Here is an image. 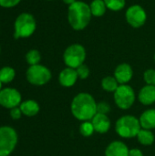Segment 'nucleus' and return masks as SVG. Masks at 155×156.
I'll list each match as a JSON object with an SVG mask.
<instances>
[{
  "instance_id": "nucleus-1",
  "label": "nucleus",
  "mask_w": 155,
  "mask_h": 156,
  "mask_svg": "<svg viewBox=\"0 0 155 156\" xmlns=\"http://www.w3.org/2000/svg\"><path fill=\"white\" fill-rule=\"evenodd\" d=\"M70 111L72 115L80 122L91 121L97 113V103L90 94L80 92L73 98Z\"/></svg>"
},
{
  "instance_id": "nucleus-2",
  "label": "nucleus",
  "mask_w": 155,
  "mask_h": 156,
  "mask_svg": "<svg viewBox=\"0 0 155 156\" xmlns=\"http://www.w3.org/2000/svg\"><path fill=\"white\" fill-rule=\"evenodd\" d=\"M90 5L82 1H76L68 9V21L70 27L77 31L83 30L90 24L91 19Z\"/></svg>"
},
{
  "instance_id": "nucleus-3",
  "label": "nucleus",
  "mask_w": 155,
  "mask_h": 156,
  "mask_svg": "<svg viewBox=\"0 0 155 156\" xmlns=\"http://www.w3.org/2000/svg\"><path fill=\"white\" fill-rule=\"evenodd\" d=\"M141 129L139 119L132 115H124L115 123V131L122 138L130 139L136 137Z\"/></svg>"
},
{
  "instance_id": "nucleus-4",
  "label": "nucleus",
  "mask_w": 155,
  "mask_h": 156,
  "mask_svg": "<svg viewBox=\"0 0 155 156\" xmlns=\"http://www.w3.org/2000/svg\"><path fill=\"white\" fill-rule=\"evenodd\" d=\"M37 23L35 17L29 13L20 14L15 21V38H25L30 37L36 30Z\"/></svg>"
},
{
  "instance_id": "nucleus-5",
  "label": "nucleus",
  "mask_w": 155,
  "mask_h": 156,
  "mask_svg": "<svg viewBox=\"0 0 155 156\" xmlns=\"http://www.w3.org/2000/svg\"><path fill=\"white\" fill-rule=\"evenodd\" d=\"M86 59V50L80 44H72L69 46L63 54V60L67 67L77 69L84 64Z\"/></svg>"
},
{
  "instance_id": "nucleus-6",
  "label": "nucleus",
  "mask_w": 155,
  "mask_h": 156,
  "mask_svg": "<svg viewBox=\"0 0 155 156\" xmlns=\"http://www.w3.org/2000/svg\"><path fill=\"white\" fill-rule=\"evenodd\" d=\"M17 133L10 126L0 127V156H8L16 148Z\"/></svg>"
},
{
  "instance_id": "nucleus-7",
  "label": "nucleus",
  "mask_w": 155,
  "mask_h": 156,
  "mask_svg": "<svg viewBox=\"0 0 155 156\" xmlns=\"http://www.w3.org/2000/svg\"><path fill=\"white\" fill-rule=\"evenodd\" d=\"M114 102L122 110L130 109L135 101L133 89L128 84H121L113 92Z\"/></svg>"
},
{
  "instance_id": "nucleus-8",
  "label": "nucleus",
  "mask_w": 155,
  "mask_h": 156,
  "mask_svg": "<svg viewBox=\"0 0 155 156\" xmlns=\"http://www.w3.org/2000/svg\"><path fill=\"white\" fill-rule=\"evenodd\" d=\"M27 81L36 86H42L47 84L51 79L50 70L40 64L30 66L26 73Z\"/></svg>"
},
{
  "instance_id": "nucleus-9",
  "label": "nucleus",
  "mask_w": 155,
  "mask_h": 156,
  "mask_svg": "<svg viewBox=\"0 0 155 156\" xmlns=\"http://www.w3.org/2000/svg\"><path fill=\"white\" fill-rule=\"evenodd\" d=\"M125 17L130 26L134 28H139L145 24L147 14L144 8L140 5H132L126 10Z\"/></svg>"
},
{
  "instance_id": "nucleus-10",
  "label": "nucleus",
  "mask_w": 155,
  "mask_h": 156,
  "mask_svg": "<svg viewBox=\"0 0 155 156\" xmlns=\"http://www.w3.org/2000/svg\"><path fill=\"white\" fill-rule=\"evenodd\" d=\"M20 92L13 88H5L0 90V105L6 109H13L21 104Z\"/></svg>"
},
{
  "instance_id": "nucleus-11",
  "label": "nucleus",
  "mask_w": 155,
  "mask_h": 156,
  "mask_svg": "<svg viewBox=\"0 0 155 156\" xmlns=\"http://www.w3.org/2000/svg\"><path fill=\"white\" fill-rule=\"evenodd\" d=\"M133 76V70L131 65L127 63H122L118 65L114 70V77L119 84H127Z\"/></svg>"
},
{
  "instance_id": "nucleus-12",
  "label": "nucleus",
  "mask_w": 155,
  "mask_h": 156,
  "mask_svg": "<svg viewBox=\"0 0 155 156\" xmlns=\"http://www.w3.org/2000/svg\"><path fill=\"white\" fill-rule=\"evenodd\" d=\"M91 122L93 124L95 132L98 133H106L111 128V121L107 114L97 112L95 116L91 119Z\"/></svg>"
},
{
  "instance_id": "nucleus-13",
  "label": "nucleus",
  "mask_w": 155,
  "mask_h": 156,
  "mask_svg": "<svg viewBox=\"0 0 155 156\" xmlns=\"http://www.w3.org/2000/svg\"><path fill=\"white\" fill-rule=\"evenodd\" d=\"M78 79L79 77H78L76 69H72L69 67L62 69L58 76V81L60 85L66 88L72 87L77 82Z\"/></svg>"
},
{
  "instance_id": "nucleus-14",
  "label": "nucleus",
  "mask_w": 155,
  "mask_h": 156,
  "mask_svg": "<svg viewBox=\"0 0 155 156\" xmlns=\"http://www.w3.org/2000/svg\"><path fill=\"white\" fill-rule=\"evenodd\" d=\"M128 146L121 141L111 142L105 150V156H129Z\"/></svg>"
},
{
  "instance_id": "nucleus-15",
  "label": "nucleus",
  "mask_w": 155,
  "mask_h": 156,
  "mask_svg": "<svg viewBox=\"0 0 155 156\" xmlns=\"http://www.w3.org/2000/svg\"><path fill=\"white\" fill-rule=\"evenodd\" d=\"M138 99L143 105H152L155 102V86L145 85L139 92Z\"/></svg>"
},
{
  "instance_id": "nucleus-16",
  "label": "nucleus",
  "mask_w": 155,
  "mask_h": 156,
  "mask_svg": "<svg viewBox=\"0 0 155 156\" xmlns=\"http://www.w3.org/2000/svg\"><path fill=\"white\" fill-rule=\"evenodd\" d=\"M141 127L146 130L155 129V109H149L143 112L139 119Z\"/></svg>"
},
{
  "instance_id": "nucleus-17",
  "label": "nucleus",
  "mask_w": 155,
  "mask_h": 156,
  "mask_svg": "<svg viewBox=\"0 0 155 156\" xmlns=\"http://www.w3.org/2000/svg\"><path fill=\"white\" fill-rule=\"evenodd\" d=\"M19 108L23 115H26L27 117H32V116L37 115L40 109L38 103L34 100H27V101L21 102V104L19 105Z\"/></svg>"
},
{
  "instance_id": "nucleus-18",
  "label": "nucleus",
  "mask_w": 155,
  "mask_h": 156,
  "mask_svg": "<svg viewBox=\"0 0 155 156\" xmlns=\"http://www.w3.org/2000/svg\"><path fill=\"white\" fill-rule=\"evenodd\" d=\"M136 137L138 139V142L145 146L152 145L154 142V134L152 133L151 130H146L142 128Z\"/></svg>"
},
{
  "instance_id": "nucleus-19",
  "label": "nucleus",
  "mask_w": 155,
  "mask_h": 156,
  "mask_svg": "<svg viewBox=\"0 0 155 156\" xmlns=\"http://www.w3.org/2000/svg\"><path fill=\"white\" fill-rule=\"evenodd\" d=\"M90 12L93 16H102L107 9L104 0H93L90 5Z\"/></svg>"
},
{
  "instance_id": "nucleus-20",
  "label": "nucleus",
  "mask_w": 155,
  "mask_h": 156,
  "mask_svg": "<svg viewBox=\"0 0 155 156\" xmlns=\"http://www.w3.org/2000/svg\"><path fill=\"white\" fill-rule=\"evenodd\" d=\"M119 85L120 84L114 76H107L101 80V87L107 92H114Z\"/></svg>"
},
{
  "instance_id": "nucleus-21",
  "label": "nucleus",
  "mask_w": 155,
  "mask_h": 156,
  "mask_svg": "<svg viewBox=\"0 0 155 156\" xmlns=\"http://www.w3.org/2000/svg\"><path fill=\"white\" fill-rule=\"evenodd\" d=\"M16 76V71L11 67H3L0 69V81L2 83L11 82Z\"/></svg>"
},
{
  "instance_id": "nucleus-22",
  "label": "nucleus",
  "mask_w": 155,
  "mask_h": 156,
  "mask_svg": "<svg viewBox=\"0 0 155 156\" xmlns=\"http://www.w3.org/2000/svg\"><path fill=\"white\" fill-rule=\"evenodd\" d=\"M26 62L30 66L37 65V64H39V62L41 60V55H40V53H39L38 50H37V49H31V50H29L26 53Z\"/></svg>"
},
{
  "instance_id": "nucleus-23",
  "label": "nucleus",
  "mask_w": 155,
  "mask_h": 156,
  "mask_svg": "<svg viewBox=\"0 0 155 156\" xmlns=\"http://www.w3.org/2000/svg\"><path fill=\"white\" fill-rule=\"evenodd\" d=\"M95 132V129L93 127V124L91 121H86L82 122L79 126V133L84 137H90Z\"/></svg>"
},
{
  "instance_id": "nucleus-24",
  "label": "nucleus",
  "mask_w": 155,
  "mask_h": 156,
  "mask_svg": "<svg viewBox=\"0 0 155 156\" xmlns=\"http://www.w3.org/2000/svg\"><path fill=\"white\" fill-rule=\"evenodd\" d=\"M108 9L111 11H120L124 8L126 5L125 0H104Z\"/></svg>"
},
{
  "instance_id": "nucleus-25",
  "label": "nucleus",
  "mask_w": 155,
  "mask_h": 156,
  "mask_svg": "<svg viewBox=\"0 0 155 156\" xmlns=\"http://www.w3.org/2000/svg\"><path fill=\"white\" fill-rule=\"evenodd\" d=\"M143 80L146 85H153L155 86V69H149L144 71L143 73Z\"/></svg>"
},
{
  "instance_id": "nucleus-26",
  "label": "nucleus",
  "mask_w": 155,
  "mask_h": 156,
  "mask_svg": "<svg viewBox=\"0 0 155 156\" xmlns=\"http://www.w3.org/2000/svg\"><path fill=\"white\" fill-rule=\"evenodd\" d=\"M76 71H77V74H78L79 79H80V80H85L90 75V69L85 64H82L79 67H78L76 69Z\"/></svg>"
},
{
  "instance_id": "nucleus-27",
  "label": "nucleus",
  "mask_w": 155,
  "mask_h": 156,
  "mask_svg": "<svg viewBox=\"0 0 155 156\" xmlns=\"http://www.w3.org/2000/svg\"><path fill=\"white\" fill-rule=\"evenodd\" d=\"M110 111H111V107L108 102L101 101L100 103H97V112L102 114H108Z\"/></svg>"
},
{
  "instance_id": "nucleus-28",
  "label": "nucleus",
  "mask_w": 155,
  "mask_h": 156,
  "mask_svg": "<svg viewBox=\"0 0 155 156\" xmlns=\"http://www.w3.org/2000/svg\"><path fill=\"white\" fill-rule=\"evenodd\" d=\"M21 0H0V6L5 8H10L16 6L17 4H19Z\"/></svg>"
},
{
  "instance_id": "nucleus-29",
  "label": "nucleus",
  "mask_w": 155,
  "mask_h": 156,
  "mask_svg": "<svg viewBox=\"0 0 155 156\" xmlns=\"http://www.w3.org/2000/svg\"><path fill=\"white\" fill-rule=\"evenodd\" d=\"M22 114H23V113H22V112H21L19 106H18V107H15V108H13V109L10 110V117H11L12 119H14V120H18V119H20L21 116H22Z\"/></svg>"
},
{
  "instance_id": "nucleus-30",
  "label": "nucleus",
  "mask_w": 155,
  "mask_h": 156,
  "mask_svg": "<svg viewBox=\"0 0 155 156\" xmlns=\"http://www.w3.org/2000/svg\"><path fill=\"white\" fill-rule=\"evenodd\" d=\"M129 156H143V154L140 149L133 148L129 151Z\"/></svg>"
},
{
  "instance_id": "nucleus-31",
  "label": "nucleus",
  "mask_w": 155,
  "mask_h": 156,
  "mask_svg": "<svg viewBox=\"0 0 155 156\" xmlns=\"http://www.w3.org/2000/svg\"><path fill=\"white\" fill-rule=\"evenodd\" d=\"M65 4H68V5H71V4H73V3H75L76 1H78V0H62Z\"/></svg>"
},
{
  "instance_id": "nucleus-32",
  "label": "nucleus",
  "mask_w": 155,
  "mask_h": 156,
  "mask_svg": "<svg viewBox=\"0 0 155 156\" xmlns=\"http://www.w3.org/2000/svg\"><path fill=\"white\" fill-rule=\"evenodd\" d=\"M2 84H3V83H2V82L0 81V90H2Z\"/></svg>"
},
{
  "instance_id": "nucleus-33",
  "label": "nucleus",
  "mask_w": 155,
  "mask_h": 156,
  "mask_svg": "<svg viewBox=\"0 0 155 156\" xmlns=\"http://www.w3.org/2000/svg\"><path fill=\"white\" fill-rule=\"evenodd\" d=\"M154 59H155V54H154Z\"/></svg>"
},
{
  "instance_id": "nucleus-34",
  "label": "nucleus",
  "mask_w": 155,
  "mask_h": 156,
  "mask_svg": "<svg viewBox=\"0 0 155 156\" xmlns=\"http://www.w3.org/2000/svg\"><path fill=\"white\" fill-rule=\"evenodd\" d=\"M0 51H1V48H0Z\"/></svg>"
}]
</instances>
